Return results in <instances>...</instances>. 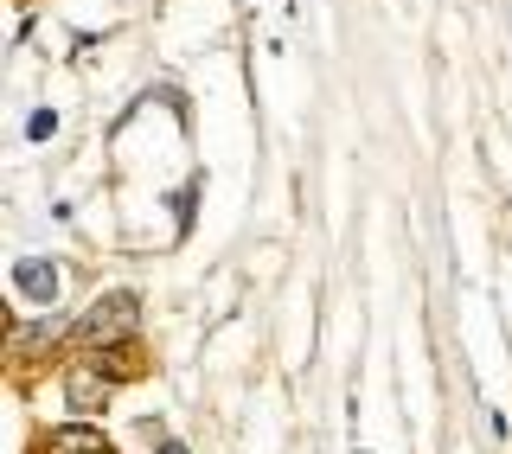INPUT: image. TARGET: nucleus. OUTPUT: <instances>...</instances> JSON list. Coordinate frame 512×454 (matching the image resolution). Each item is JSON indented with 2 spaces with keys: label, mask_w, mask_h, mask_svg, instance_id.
<instances>
[{
  "label": "nucleus",
  "mask_w": 512,
  "mask_h": 454,
  "mask_svg": "<svg viewBox=\"0 0 512 454\" xmlns=\"http://www.w3.org/2000/svg\"><path fill=\"white\" fill-rule=\"evenodd\" d=\"M135 320H141V301L135 295H103L84 320H77L71 339H77V346H128Z\"/></svg>",
  "instance_id": "f257e3e1"
},
{
  "label": "nucleus",
  "mask_w": 512,
  "mask_h": 454,
  "mask_svg": "<svg viewBox=\"0 0 512 454\" xmlns=\"http://www.w3.org/2000/svg\"><path fill=\"white\" fill-rule=\"evenodd\" d=\"M13 288H20L32 307H52L58 301V269L39 263V256H20V263H13Z\"/></svg>",
  "instance_id": "f03ea898"
},
{
  "label": "nucleus",
  "mask_w": 512,
  "mask_h": 454,
  "mask_svg": "<svg viewBox=\"0 0 512 454\" xmlns=\"http://www.w3.org/2000/svg\"><path fill=\"white\" fill-rule=\"evenodd\" d=\"M64 403H71V410H103L109 403V378H103V365H77L71 378H64Z\"/></svg>",
  "instance_id": "7ed1b4c3"
},
{
  "label": "nucleus",
  "mask_w": 512,
  "mask_h": 454,
  "mask_svg": "<svg viewBox=\"0 0 512 454\" xmlns=\"http://www.w3.org/2000/svg\"><path fill=\"white\" fill-rule=\"evenodd\" d=\"M52 448L58 454H116V442H109L103 429H90V423H58L52 429Z\"/></svg>",
  "instance_id": "20e7f679"
},
{
  "label": "nucleus",
  "mask_w": 512,
  "mask_h": 454,
  "mask_svg": "<svg viewBox=\"0 0 512 454\" xmlns=\"http://www.w3.org/2000/svg\"><path fill=\"white\" fill-rule=\"evenodd\" d=\"M160 454H186V442H160Z\"/></svg>",
  "instance_id": "39448f33"
}]
</instances>
